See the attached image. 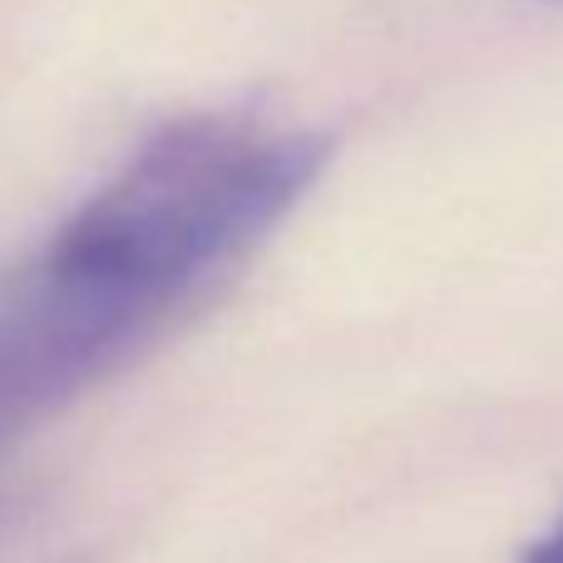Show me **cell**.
I'll list each match as a JSON object with an SVG mask.
<instances>
[{"instance_id": "obj_2", "label": "cell", "mask_w": 563, "mask_h": 563, "mask_svg": "<svg viewBox=\"0 0 563 563\" xmlns=\"http://www.w3.org/2000/svg\"><path fill=\"white\" fill-rule=\"evenodd\" d=\"M20 400H35V396L25 390V380H20L15 361H10L5 346H0V416H5V410H15Z\"/></svg>"}, {"instance_id": "obj_1", "label": "cell", "mask_w": 563, "mask_h": 563, "mask_svg": "<svg viewBox=\"0 0 563 563\" xmlns=\"http://www.w3.org/2000/svg\"><path fill=\"white\" fill-rule=\"evenodd\" d=\"M327 139L253 114H198L154 134L49 243L15 301L59 386L109 366L243 257L317 184Z\"/></svg>"}, {"instance_id": "obj_3", "label": "cell", "mask_w": 563, "mask_h": 563, "mask_svg": "<svg viewBox=\"0 0 563 563\" xmlns=\"http://www.w3.org/2000/svg\"><path fill=\"white\" fill-rule=\"evenodd\" d=\"M525 563H563V529H554V534H549L544 544L529 549V559H525Z\"/></svg>"}]
</instances>
